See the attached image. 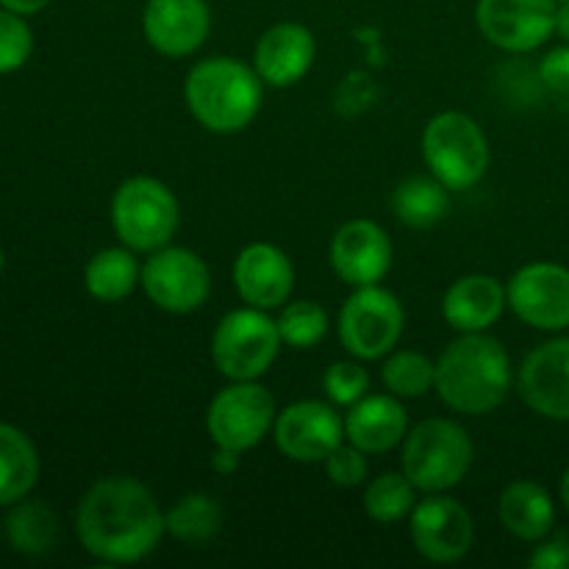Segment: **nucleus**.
<instances>
[{"mask_svg": "<svg viewBox=\"0 0 569 569\" xmlns=\"http://www.w3.org/2000/svg\"><path fill=\"white\" fill-rule=\"evenodd\" d=\"M556 33L569 44V0L556 6Z\"/></svg>", "mask_w": 569, "mask_h": 569, "instance_id": "4c0bfd02", "label": "nucleus"}, {"mask_svg": "<svg viewBox=\"0 0 569 569\" xmlns=\"http://www.w3.org/2000/svg\"><path fill=\"white\" fill-rule=\"evenodd\" d=\"M83 287L100 303H122L142 287V264L126 244L103 248L83 267Z\"/></svg>", "mask_w": 569, "mask_h": 569, "instance_id": "5701e85b", "label": "nucleus"}, {"mask_svg": "<svg viewBox=\"0 0 569 569\" xmlns=\"http://www.w3.org/2000/svg\"><path fill=\"white\" fill-rule=\"evenodd\" d=\"M409 433V415L395 395H365L345 415V442L356 445L367 456H381L403 445Z\"/></svg>", "mask_w": 569, "mask_h": 569, "instance_id": "aec40b11", "label": "nucleus"}, {"mask_svg": "<svg viewBox=\"0 0 569 569\" xmlns=\"http://www.w3.org/2000/svg\"><path fill=\"white\" fill-rule=\"evenodd\" d=\"M559 498H561V503H565V509L569 511V467L565 470V476H561V483H559Z\"/></svg>", "mask_w": 569, "mask_h": 569, "instance_id": "58836bf2", "label": "nucleus"}, {"mask_svg": "<svg viewBox=\"0 0 569 569\" xmlns=\"http://www.w3.org/2000/svg\"><path fill=\"white\" fill-rule=\"evenodd\" d=\"M417 492L420 489L409 481L403 470L400 472H383V476L372 478L365 487V515L378 526H392V522L406 520L417 506Z\"/></svg>", "mask_w": 569, "mask_h": 569, "instance_id": "cd10ccee", "label": "nucleus"}, {"mask_svg": "<svg viewBox=\"0 0 569 569\" xmlns=\"http://www.w3.org/2000/svg\"><path fill=\"white\" fill-rule=\"evenodd\" d=\"M400 453V470L422 495L450 492L472 470L476 448L465 426L448 417H428L409 428Z\"/></svg>", "mask_w": 569, "mask_h": 569, "instance_id": "20e7f679", "label": "nucleus"}, {"mask_svg": "<svg viewBox=\"0 0 569 569\" xmlns=\"http://www.w3.org/2000/svg\"><path fill=\"white\" fill-rule=\"evenodd\" d=\"M242 456L237 450H228V448H214V456H211V470L220 472V476H233L242 465Z\"/></svg>", "mask_w": 569, "mask_h": 569, "instance_id": "c9c22d12", "label": "nucleus"}, {"mask_svg": "<svg viewBox=\"0 0 569 569\" xmlns=\"http://www.w3.org/2000/svg\"><path fill=\"white\" fill-rule=\"evenodd\" d=\"M381 381L387 392L400 400L426 398L437 387V361H431L420 350L395 348L383 361Z\"/></svg>", "mask_w": 569, "mask_h": 569, "instance_id": "c85d7f7f", "label": "nucleus"}, {"mask_svg": "<svg viewBox=\"0 0 569 569\" xmlns=\"http://www.w3.org/2000/svg\"><path fill=\"white\" fill-rule=\"evenodd\" d=\"M39 481V453L26 431L0 422V506H14Z\"/></svg>", "mask_w": 569, "mask_h": 569, "instance_id": "b1692460", "label": "nucleus"}, {"mask_svg": "<svg viewBox=\"0 0 569 569\" xmlns=\"http://www.w3.org/2000/svg\"><path fill=\"white\" fill-rule=\"evenodd\" d=\"M517 389L533 415L569 422V337L533 348L517 372Z\"/></svg>", "mask_w": 569, "mask_h": 569, "instance_id": "dca6fc26", "label": "nucleus"}, {"mask_svg": "<svg viewBox=\"0 0 569 569\" xmlns=\"http://www.w3.org/2000/svg\"><path fill=\"white\" fill-rule=\"evenodd\" d=\"M3 528L11 548L20 556H28V559H39V556H48L59 548V515L48 503H42V500L26 498L11 506Z\"/></svg>", "mask_w": 569, "mask_h": 569, "instance_id": "393cba45", "label": "nucleus"}, {"mask_svg": "<svg viewBox=\"0 0 569 569\" xmlns=\"http://www.w3.org/2000/svg\"><path fill=\"white\" fill-rule=\"evenodd\" d=\"M231 281L244 306L276 311L289 303L295 289L292 259L278 244L253 242L233 259Z\"/></svg>", "mask_w": 569, "mask_h": 569, "instance_id": "a211bd4d", "label": "nucleus"}, {"mask_svg": "<svg viewBox=\"0 0 569 569\" xmlns=\"http://www.w3.org/2000/svg\"><path fill=\"white\" fill-rule=\"evenodd\" d=\"M556 3H565V0H556Z\"/></svg>", "mask_w": 569, "mask_h": 569, "instance_id": "79ce46f5", "label": "nucleus"}, {"mask_svg": "<svg viewBox=\"0 0 569 569\" xmlns=\"http://www.w3.org/2000/svg\"><path fill=\"white\" fill-rule=\"evenodd\" d=\"M528 567L533 569H569V539H542L539 548L528 556Z\"/></svg>", "mask_w": 569, "mask_h": 569, "instance_id": "f704fd0d", "label": "nucleus"}, {"mask_svg": "<svg viewBox=\"0 0 569 569\" xmlns=\"http://www.w3.org/2000/svg\"><path fill=\"white\" fill-rule=\"evenodd\" d=\"M276 322L283 345L292 350L317 348L331 331V317L317 300H292V303L281 306Z\"/></svg>", "mask_w": 569, "mask_h": 569, "instance_id": "c756f323", "label": "nucleus"}, {"mask_svg": "<svg viewBox=\"0 0 569 569\" xmlns=\"http://www.w3.org/2000/svg\"><path fill=\"white\" fill-rule=\"evenodd\" d=\"M331 270L350 289L381 283L392 270L395 248L389 233L376 220H348L339 226L328 248Z\"/></svg>", "mask_w": 569, "mask_h": 569, "instance_id": "2eb2a0df", "label": "nucleus"}, {"mask_svg": "<svg viewBox=\"0 0 569 569\" xmlns=\"http://www.w3.org/2000/svg\"><path fill=\"white\" fill-rule=\"evenodd\" d=\"M272 439L295 465H322L345 442V417L331 400H298L276 415Z\"/></svg>", "mask_w": 569, "mask_h": 569, "instance_id": "f8f14e48", "label": "nucleus"}, {"mask_svg": "<svg viewBox=\"0 0 569 569\" xmlns=\"http://www.w3.org/2000/svg\"><path fill=\"white\" fill-rule=\"evenodd\" d=\"M509 309L537 331L559 333L569 328V267L556 261H531L511 276Z\"/></svg>", "mask_w": 569, "mask_h": 569, "instance_id": "ddd939ff", "label": "nucleus"}, {"mask_svg": "<svg viewBox=\"0 0 569 569\" xmlns=\"http://www.w3.org/2000/svg\"><path fill=\"white\" fill-rule=\"evenodd\" d=\"M370 372H367V367L361 365L359 359H345V361H337V365H331L326 370V376H322V392H326V398L331 400L333 406H342V409H350L353 403H359L365 395H370Z\"/></svg>", "mask_w": 569, "mask_h": 569, "instance_id": "7c9ffc66", "label": "nucleus"}, {"mask_svg": "<svg viewBox=\"0 0 569 569\" xmlns=\"http://www.w3.org/2000/svg\"><path fill=\"white\" fill-rule=\"evenodd\" d=\"M0 531H3V522H0Z\"/></svg>", "mask_w": 569, "mask_h": 569, "instance_id": "a19ab883", "label": "nucleus"}, {"mask_svg": "<svg viewBox=\"0 0 569 569\" xmlns=\"http://www.w3.org/2000/svg\"><path fill=\"white\" fill-rule=\"evenodd\" d=\"M183 100L198 126L220 137H231L259 117L264 81L253 64H244L233 56H209L187 72Z\"/></svg>", "mask_w": 569, "mask_h": 569, "instance_id": "7ed1b4c3", "label": "nucleus"}, {"mask_svg": "<svg viewBox=\"0 0 569 569\" xmlns=\"http://www.w3.org/2000/svg\"><path fill=\"white\" fill-rule=\"evenodd\" d=\"M317 59V39L303 22H276L253 48V70L264 87L287 89L309 76Z\"/></svg>", "mask_w": 569, "mask_h": 569, "instance_id": "6ab92c4d", "label": "nucleus"}, {"mask_svg": "<svg viewBox=\"0 0 569 569\" xmlns=\"http://www.w3.org/2000/svg\"><path fill=\"white\" fill-rule=\"evenodd\" d=\"M211 31L206 0H148L142 11L144 42L164 59H183L203 48Z\"/></svg>", "mask_w": 569, "mask_h": 569, "instance_id": "f3484780", "label": "nucleus"}, {"mask_svg": "<svg viewBox=\"0 0 569 569\" xmlns=\"http://www.w3.org/2000/svg\"><path fill=\"white\" fill-rule=\"evenodd\" d=\"M389 206L403 226L422 231V228H433L448 217L450 189L442 181H437L431 172L411 176L395 187Z\"/></svg>", "mask_w": 569, "mask_h": 569, "instance_id": "a878e982", "label": "nucleus"}, {"mask_svg": "<svg viewBox=\"0 0 569 569\" xmlns=\"http://www.w3.org/2000/svg\"><path fill=\"white\" fill-rule=\"evenodd\" d=\"M76 537L103 565H139L167 537L164 509L139 478H100L78 500Z\"/></svg>", "mask_w": 569, "mask_h": 569, "instance_id": "f257e3e1", "label": "nucleus"}, {"mask_svg": "<svg viewBox=\"0 0 569 569\" xmlns=\"http://www.w3.org/2000/svg\"><path fill=\"white\" fill-rule=\"evenodd\" d=\"M281 331L270 311L242 306L217 322L211 333V361L228 381H259L281 353Z\"/></svg>", "mask_w": 569, "mask_h": 569, "instance_id": "0eeeda50", "label": "nucleus"}, {"mask_svg": "<svg viewBox=\"0 0 569 569\" xmlns=\"http://www.w3.org/2000/svg\"><path fill=\"white\" fill-rule=\"evenodd\" d=\"M422 159L428 172L450 192H470L492 164V150L483 128L465 111H439L422 128Z\"/></svg>", "mask_w": 569, "mask_h": 569, "instance_id": "39448f33", "label": "nucleus"}, {"mask_svg": "<svg viewBox=\"0 0 569 569\" xmlns=\"http://www.w3.org/2000/svg\"><path fill=\"white\" fill-rule=\"evenodd\" d=\"M326 476L331 478V483L342 489H356L370 478V461H367L365 450H359L356 445L342 442L326 461Z\"/></svg>", "mask_w": 569, "mask_h": 569, "instance_id": "473e14b6", "label": "nucleus"}, {"mask_svg": "<svg viewBox=\"0 0 569 569\" xmlns=\"http://www.w3.org/2000/svg\"><path fill=\"white\" fill-rule=\"evenodd\" d=\"M556 0H478V31L506 53H531L556 33Z\"/></svg>", "mask_w": 569, "mask_h": 569, "instance_id": "4468645a", "label": "nucleus"}, {"mask_svg": "<svg viewBox=\"0 0 569 569\" xmlns=\"http://www.w3.org/2000/svg\"><path fill=\"white\" fill-rule=\"evenodd\" d=\"M222 506L220 500L206 492L183 495L178 503L164 511L167 537L181 545H206L222 531Z\"/></svg>", "mask_w": 569, "mask_h": 569, "instance_id": "bb28decb", "label": "nucleus"}, {"mask_svg": "<svg viewBox=\"0 0 569 569\" xmlns=\"http://www.w3.org/2000/svg\"><path fill=\"white\" fill-rule=\"evenodd\" d=\"M111 228L133 253H153L172 242L181 226L176 192L153 176L126 178L111 194Z\"/></svg>", "mask_w": 569, "mask_h": 569, "instance_id": "423d86ee", "label": "nucleus"}, {"mask_svg": "<svg viewBox=\"0 0 569 569\" xmlns=\"http://www.w3.org/2000/svg\"><path fill=\"white\" fill-rule=\"evenodd\" d=\"M276 415V400L259 381H228L206 409V431L214 448L248 453L272 433Z\"/></svg>", "mask_w": 569, "mask_h": 569, "instance_id": "1a4fd4ad", "label": "nucleus"}, {"mask_svg": "<svg viewBox=\"0 0 569 569\" xmlns=\"http://www.w3.org/2000/svg\"><path fill=\"white\" fill-rule=\"evenodd\" d=\"M50 0H0V6L9 11H14V14H37V11H42L44 6H48Z\"/></svg>", "mask_w": 569, "mask_h": 569, "instance_id": "e433bc0d", "label": "nucleus"}, {"mask_svg": "<svg viewBox=\"0 0 569 569\" xmlns=\"http://www.w3.org/2000/svg\"><path fill=\"white\" fill-rule=\"evenodd\" d=\"M539 81L556 94L569 98V44H559L539 61Z\"/></svg>", "mask_w": 569, "mask_h": 569, "instance_id": "72a5a7b5", "label": "nucleus"}, {"mask_svg": "<svg viewBox=\"0 0 569 569\" xmlns=\"http://www.w3.org/2000/svg\"><path fill=\"white\" fill-rule=\"evenodd\" d=\"M406 328V311L398 295L381 283L356 287L337 317V337L345 353L359 361L387 359L398 348Z\"/></svg>", "mask_w": 569, "mask_h": 569, "instance_id": "6e6552de", "label": "nucleus"}, {"mask_svg": "<svg viewBox=\"0 0 569 569\" xmlns=\"http://www.w3.org/2000/svg\"><path fill=\"white\" fill-rule=\"evenodd\" d=\"M498 520L520 542H542L556 526V503L537 481H515L500 492Z\"/></svg>", "mask_w": 569, "mask_h": 569, "instance_id": "4be33fe9", "label": "nucleus"}, {"mask_svg": "<svg viewBox=\"0 0 569 569\" xmlns=\"http://www.w3.org/2000/svg\"><path fill=\"white\" fill-rule=\"evenodd\" d=\"M409 537L417 553L431 565H456L476 542V522L461 500L433 492L417 500L409 515Z\"/></svg>", "mask_w": 569, "mask_h": 569, "instance_id": "9b49d317", "label": "nucleus"}, {"mask_svg": "<svg viewBox=\"0 0 569 569\" xmlns=\"http://www.w3.org/2000/svg\"><path fill=\"white\" fill-rule=\"evenodd\" d=\"M509 309L506 287L495 276L472 272L456 278L442 298V317L456 333H483Z\"/></svg>", "mask_w": 569, "mask_h": 569, "instance_id": "412c9836", "label": "nucleus"}, {"mask_svg": "<svg viewBox=\"0 0 569 569\" xmlns=\"http://www.w3.org/2000/svg\"><path fill=\"white\" fill-rule=\"evenodd\" d=\"M142 292L167 315H194L211 295L209 264L194 250L164 244L142 264Z\"/></svg>", "mask_w": 569, "mask_h": 569, "instance_id": "9d476101", "label": "nucleus"}, {"mask_svg": "<svg viewBox=\"0 0 569 569\" xmlns=\"http://www.w3.org/2000/svg\"><path fill=\"white\" fill-rule=\"evenodd\" d=\"M515 383L509 350L492 333H459L437 359V387L456 415L483 417L506 403Z\"/></svg>", "mask_w": 569, "mask_h": 569, "instance_id": "f03ea898", "label": "nucleus"}, {"mask_svg": "<svg viewBox=\"0 0 569 569\" xmlns=\"http://www.w3.org/2000/svg\"><path fill=\"white\" fill-rule=\"evenodd\" d=\"M3 264H6V256H3V250H0V272H3Z\"/></svg>", "mask_w": 569, "mask_h": 569, "instance_id": "ea45409f", "label": "nucleus"}, {"mask_svg": "<svg viewBox=\"0 0 569 569\" xmlns=\"http://www.w3.org/2000/svg\"><path fill=\"white\" fill-rule=\"evenodd\" d=\"M33 33L26 17L0 6V76L14 72L31 59Z\"/></svg>", "mask_w": 569, "mask_h": 569, "instance_id": "2f4dec72", "label": "nucleus"}]
</instances>
